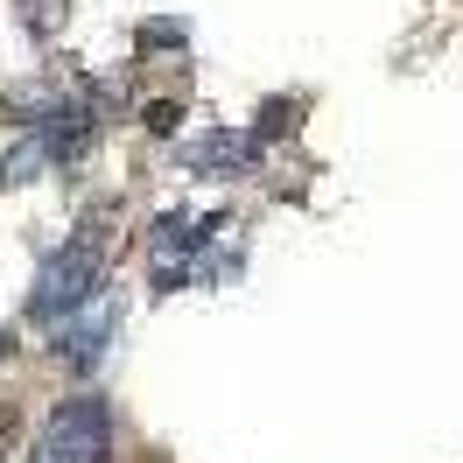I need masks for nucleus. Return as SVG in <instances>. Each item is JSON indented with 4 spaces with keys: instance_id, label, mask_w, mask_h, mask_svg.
I'll return each instance as SVG.
<instances>
[{
    "instance_id": "obj_1",
    "label": "nucleus",
    "mask_w": 463,
    "mask_h": 463,
    "mask_svg": "<svg viewBox=\"0 0 463 463\" xmlns=\"http://www.w3.org/2000/svg\"><path fill=\"white\" fill-rule=\"evenodd\" d=\"M113 225H119V203H91L85 218H78V232L35 267L29 323L57 330L63 317H78L85 302H99V288H106V253H113Z\"/></svg>"
},
{
    "instance_id": "obj_2",
    "label": "nucleus",
    "mask_w": 463,
    "mask_h": 463,
    "mask_svg": "<svg viewBox=\"0 0 463 463\" xmlns=\"http://www.w3.org/2000/svg\"><path fill=\"white\" fill-rule=\"evenodd\" d=\"M35 463H113V401L106 393L57 401L35 435Z\"/></svg>"
},
{
    "instance_id": "obj_3",
    "label": "nucleus",
    "mask_w": 463,
    "mask_h": 463,
    "mask_svg": "<svg viewBox=\"0 0 463 463\" xmlns=\"http://www.w3.org/2000/svg\"><path fill=\"white\" fill-rule=\"evenodd\" d=\"M267 147L253 134H239V127H203L197 141L183 147V175H197V183H218V175H253Z\"/></svg>"
},
{
    "instance_id": "obj_4",
    "label": "nucleus",
    "mask_w": 463,
    "mask_h": 463,
    "mask_svg": "<svg viewBox=\"0 0 463 463\" xmlns=\"http://www.w3.org/2000/svg\"><path fill=\"white\" fill-rule=\"evenodd\" d=\"M113 330H119V302H85L78 317H63L57 323V358L71 365V373H91L99 358H106V345H113Z\"/></svg>"
},
{
    "instance_id": "obj_5",
    "label": "nucleus",
    "mask_w": 463,
    "mask_h": 463,
    "mask_svg": "<svg viewBox=\"0 0 463 463\" xmlns=\"http://www.w3.org/2000/svg\"><path fill=\"white\" fill-rule=\"evenodd\" d=\"M50 169H57V162H50V141H43L35 127H22V141L7 147V162H0V183H7V190H29V183H43Z\"/></svg>"
},
{
    "instance_id": "obj_6",
    "label": "nucleus",
    "mask_w": 463,
    "mask_h": 463,
    "mask_svg": "<svg viewBox=\"0 0 463 463\" xmlns=\"http://www.w3.org/2000/svg\"><path fill=\"white\" fill-rule=\"evenodd\" d=\"M295 127H302V91H281V99H267V106H260V127H253V141L274 147V141H288Z\"/></svg>"
},
{
    "instance_id": "obj_7",
    "label": "nucleus",
    "mask_w": 463,
    "mask_h": 463,
    "mask_svg": "<svg viewBox=\"0 0 463 463\" xmlns=\"http://www.w3.org/2000/svg\"><path fill=\"white\" fill-rule=\"evenodd\" d=\"M175 119H183V106H175V99H147V106H141V127H147V134H162V141L175 134Z\"/></svg>"
},
{
    "instance_id": "obj_8",
    "label": "nucleus",
    "mask_w": 463,
    "mask_h": 463,
    "mask_svg": "<svg viewBox=\"0 0 463 463\" xmlns=\"http://www.w3.org/2000/svg\"><path fill=\"white\" fill-rule=\"evenodd\" d=\"M183 43H190L183 22H141V50H183Z\"/></svg>"
},
{
    "instance_id": "obj_9",
    "label": "nucleus",
    "mask_w": 463,
    "mask_h": 463,
    "mask_svg": "<svg viewBox=\"0 0 463 463\" xmlns=\"http://www.w3.org/2000/svg\"><path fill=\"white\" fill-rule=\"evenodd\" d=\"M0 358H14V330L7 323H0Z\"/></svg>"
},
{
    "instance_id": "obj_10",
    "label": "nucleus",
    "mask_w": 463,
    "mask_h": 463,
    "mask_svg": "<svg viewBox=\"0 0 463 463\" xmlns=\"http://www.w3.org/2000/svg\"><path fill=\"white\" fill-rule=\"evenodd\" d=\"M29 463H35V457H29Z\"/></svg>"
}]
</instances>
